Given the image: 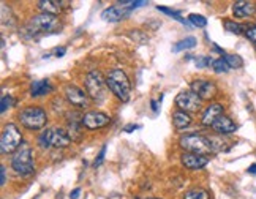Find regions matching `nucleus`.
Here are the masks:
<instances>
[{"label":"nucleus","instance_id":"14","mask_svg":"<svg viewBox=\"0 0 256 199\" xmlns=\"http://www.w3.org/2000/svg\"><path fill=\"white\" fill-rule=\"evenodd\" d=\"M222 114H223V106L220 103H214L209 108H206L202 118H201V124L204 126H212L216 118L222 117Z\"/></svg>","mask_w":256,"mask_h":199},{"label":"nucleus","instance_id":"30","mask_svg":"<svg viewBox=\"0 0 256 199\" xmlns=\"http://www.w3.org/2000/svg\"><path fill=\"white\" fill-rule=\"evenodd\" d=\"M194 65L198 66V68H206V66L212 65V60H210L209 57H196L194 58Z\"/></svg>","mask_w":256,"mask_h":199},{"label":"nucleus","instance_id":"25","mask_svg":"<svg viewBox=\"0 0 256 199\" xmlns=\"http://www.w3.org/2000/svg\"><path fill=\"white\" fill-rule=\"evenodd\" d=\"M188 22H190V26H194V27L204 28L206 26H208V19H206L204 16H201V14L193 13V14H190V16H188Z\"/></svg>","mask_w":256,"mask_h":199},{"label":"nucleus","instance_id":"32","mask_svg":"<svg viewBox=\"0 0 256 199\" xmlns=\"http://www.w3.org/2000/svg\"><path fill=\"white\" fill-rule=\"evenodd\" d=\"M245 35H247V38L250 40V42L256 43V26H250L248 30L245 32Z\"/></svg>","mask_w":256,"mask_h":199},{"label":"nucleus","instance_id":"4","mask_svg":"<svg viewBox=\"0 0 256 199\" xmlns=\"http://www.w3.org/2000/svg\"><path fill=\"white\" fill-rule=\"evenodd\" d=\"M180 147L186 154H196V155H206V154H210L212 150V144H210V139L201 136V134H184L179 141Z\"/></svg>","mask_w":256,"mask_h":199},{"label":"nucleus","instance_id":"21","mask_svg":"<svg viewBox=\"0 0 256 199\" xmlns=\"http://www.w3.org/2000/svg\"><path fill=\"white\" fill-rule=\"evenodd\" d=\"M194 46H196V38L186 36L185 40H180V42H177L172 46V52H182V51H186V49L194 48Z\"/></svg>","mask_w":256,"mask_h":199},{"label":"nucleus","instance_id":"11","mask_svg":"<svg viewBox=\"0 0 256 199\" xmlns=\"http://www.w3.org/2000/svg\"><path fill=\"white\" fill-rule=\"evenodd\" d=\"M192 92H194L201 100H210L216 95V86L212 81H204V79H196L190 84Z\"/></svg>","mask_w":256,"mask_h":199},{"label":"nucleus","instance_id":"24","mask_svg":"<svg viewBox=\"0 0 256 199\" xmlns=\"http://www.w3.org/2000/svg\"><path fill=\"white\" fill-rule=\"evenodd\" d=\"M156 8H158V12H162V13H164V14H168V16H172L174 19H176V21H179L180 24H184V26H190V22H188V19H186V21H185V19L180 16V12H174V10H170L168 6H156Z\"/></svg>","mask_w":256,"mask_h":199},{"label":"nucleus","instance_id":"19","mask_svg":"<svg viewBox=\"0 0 256 199\" xmlns=\"http://www.w3.org/2000/svg\"><path fill=\"white\" fill-rule=\"evenodd\" d=\"M51 92H52V86L49 84L46 79H43V81H35L30 84V96H34V98L43 96Z\"/></svg>","mask_w":256,"mask_h":199},{"label":"nucleus","instance_id":"31","mask_svg":"<svg viewBox=\"0 0 256 199\" xmlns=\"http://www.w3.org/2000/svg\"><path fill=\"white\" fill-rule=\"evenodd\" d=\"M104 155H106V146H103V147H102L100 154H98V156L95 158V162H94V166H95V168H98V166H102V164H103Z\"/></svg>","mask_w":256,"mask_h":199},{"label":"nucleus","instance_id":"10","mask_svg":"<svg viewBox=\"0 0 256 199\" xmlns=\"http://www.w3.org/2000/svg\"><path fill=\"white\" fill-rule=\"evenodd\" d=\"M110 122H111L110 116L100 111H88L81 118V124L86 128H88V130H100V128L106 126Z\"/></svg>","mask_w":256,"mask_h":199},{"label":"nucleus","instance_id":"36","mask_svg":"<svg viewBox=\"0 0 256 199\" xmlns=\"http://www.w3.org/2000/svg\"><path fill=\"white\" fill-rule=\"evenodd\" d=\"M65 54V48H60V49H57V51H56V56L57 57H62Z\"/></svg>","mask_w":256,"mask_h":199},{"label":"nucleus","instance_id":"22","mask_svg":"<svg viewBox=\"0 0 256 199\" xmlns=\"http://www.w3.org/2000/svg\"><path fill=\"white\" fill-rule=\"evenodd\" d=\"M223 27L228 30L230 34H234V35H240L242 32H247L248 30V27L247 26H242V24H239V22H236V21H226L223 22Z\"/></svg>","mask_w":256,"mask_h":199},{"label":"nucleus","instance_id":"9","mask_svg":"<svg viewBox=\"0 0 256 199\" xmlns=\"http://www.w3.org/2000/svg\"><path fill=\"white\" fill-rule=\"evenodd\" d=\"M176 104L184 112H193L201 108V98L192 90H185L176 96Z\"/></svg>","mask_w":256,"mask_h":199},{"label":"nucleus","instance_id":"35","mask_svg":"<svg viewBox=\"0 0 256 199\" xmlns=\"http://www.w3.org/2000/svg\"><path fill=\"white\" fill-rule=\"evenodd\" d=\"M81 194V188H74V190L70 193V199H78Z\"/></svg>","mask_w":256,"mask_h":199},{"label":"nucleus","instance_id":"27","mask_svg":"<svg viewBox=\"0 0 256 199\" xmlns=\"http://www.w3.org/2000/svg\"><path fill=\"white\" fill-rule=\"evenodd\" d=\"M223 58L226 60V64L230 65V68H240V66L244 65L242 58H240L239 56H234V54H226Z\"/></svg>","mask_w":256,"mask_h":199},{"label":"nucleus","instance_id":"18","mask_svg":"<svg viewBox=\"0 0 256 199\" xmlns=\"http://www.w3.org/2000/svg\"><path fill=\"white\" fill-rule=\"evenodd\" d=\"M212 130L220 133V134H230V133H234L238 130V125H236L230 117L226 116H222L215 120V124L212 125Z\"/></svg>","mask_w":256,"mask_h":199},{"label":"nucleus","instance_id":"26","mask_svg":"<svg viewBox=\"0 0 256 199\" xmlns=\"http://www.w3.org/2000/svg\"><path fill=\"white\" fill-rule=\"evenodd\" d=\"M212 68H214V72L215 73H226L230 70V65L226 64V60L222 57V58H215V60H212V65H210Z\"/></svg>","mask_w":256,"mask_h":199},{"label":"nucleus","instance_id":"13","mask_svg":"<svg viewBox=\"0 0 256 199\" xmlns=\"http://www.w3.org/2000/svg\"><path fill=\"white\" fill-rule=\"evenodd\" d=\"M182 164L188 169H201L209 163L208 155H196V154H184L180 156Z\"/></svg>","mask_w":256,"mask_h":199},{"label":"nucleus","instance_id":"5","mask_svg":"<svg viewBox=\"0 0 256 199\" xmlns=\"http://www.w3.org/2000/svg\"><path fill=\"white\" fill-rule=\"evenodd\" d=\"M19 122H21L27 130H42L48 122V116L44 109L40 106H28L19 112Z\"/></svg>","mask_w":256,"mask_h":199},{"label":"nucleus","instance_id":"8","mask_svg":"<svg viewBox=\"0 0 256 199\" xmlns=\"http://www.w3.org/2000/svg\"><path fill=\"white\" fill-rule=\"evenodd\" d=\"M21 142H22V134L19 132V128L14 124L5 125L2 138H0V150H2V154L18 152V148L21 147Z\"/></svg>","mask_w":256,"mask_h":199},{"label":"nucleus","instance_id":"38","mask_svg":"<svg viewBox=\"0 0 256 199\" xmlns=\"http://www.w3.org/2000/svg\"><path fill=\"white\" fill-rule=\"evenodd\" d=\"M150 106H152V109H154L155 112H158V108H156V103L154 102V100H152V102H150Z\"/></svg>","mask_w":256,"mask_h":199},{"label":"nucleus","instance_id":"29","mask_svg":"<svg viewBox=\"0 0 256 199\" xmlns=\"http://www.w3.org/2000/svg\"><path fill=\"white\" fill-rule=\"evenodd\" d=\"M130 36H132L133 40H136V42L140 43V44L149 42V38H147V36H146L142 32H140V30H133V32H130Z\"/></svg>","mask_w":256,"mask_h":199},{"label":"nucleus","instance_id":"34","mask_svg":"<svg viewBox=\"0 0 256 199\" xmlns=\"http://www.w3.org/2000/svg\"><path fill=\"white\" fill-rule=\"evenodd\" d=\"M140 128H141V125H126L125 128H124V132L125 133H132V132H134V130H140Z\"/></svg>","mask_w":256,"mask_h":199},{"label":"nucleus","instance_id":"6","mask_svg":"<svg viewBox=\"0 0 256 199\" xmlns=\"http://www.w3.org/2000/svg\"><path fill=\"white\" fill-rule=\"evenodd\" d=\"M12 168L19 176H30L35 171L34 154H32V148L27 144H22L18 148V152L13 155Z\"/></svg>","mask_w":256,"mask_h":199},{"label":"nucleus","instance_id":"12","mask_svg":"<svg viewBox=\"0 0 256 199\" xmlns=\"http://www.w3.org/2000/svg\"><path fill=\"white\" fill-rule=\"evenodd\" d=\"M65 96L73 106L76 108H88V96L84 94V90H81L80 87H76L73 84H68L65 87Z\"/></svg>","mask_w":256,"mask_h":199},{"label":"nucleus","instance_id":"2","mask_svg":"<svg viewBox=\"0 0 256 199\" xmlns=\"http://www.w3.org/2000/svg\"><path fill=\"white\" fill-rule=\"evenodd\" d=\"M72 142V138L68 134V132H65L64 128H48L44 130L40 138H38V144L43 148H49V147H54V148H64L66 146H70Z\"/></svg>","mask_w":256,"mask_h":199},{"label":"nucleus","instance_id":"7","mask_svg":"<svg viewBox=\"0 0 256 199\" xmlns=\"http://www.w3.org/2000/svg\"><path fill=\"white\" fill-rule=\"evenodd\" d=\"M84 82H86V90H87L88 96L96 103H103L106 100V87L108 86L103 81L102 73L96 72V70H92V72H88L86 74Z\"/></svg>","mask_w":256,"mask_h":199},{"label":"nucleus","instance_id":"33","mask_svg":"<svg viewBox=\"0 0 256 199\" xmlns=\"http://www.w3.org/2000/svg\"><path fill=\"white\" fill-rule=\"evenodd\" d=\"M5 182H6V169L5 166H2L0 168V185H5Z\"/></svg>","mask_w":256,"mask_h":199},{"label":"nucleus","instance_id":"17","mask_svg":"<svg viewBox=\"0 0 256 199\" xmlns=\"http://www.w3.org/2000/svg\"><path fill=\"white\" fill-rule=\"evenodd\" d=\"M64 6H70V2H57V0H40L38 8L46 14H58L64 10Z\"/></svg>","mask_w":256,"mask_h":199},{"label":"nucleus","instance_id":"39","mask_svg":"<svg viewBox=\"0 0 256 199\" xmlns=\"http://www.w3.org/2000/svg\"><path fill=\"white\" fill-rule=\"evenodd\" d=\"M146 199H158V198H146Z\"/></svg>","mask_w":256,"mask_h":199},{"label":"nucleus","instance_id":"28","mask_svg":"<svg viewBox=\"0 0 256 199\" xmlns=\"http://www.w3.org/2000/svg\"><path fill=\"white\" fill-rule=\"evenodd\" d=\"M14 104V100H13V96H10V95H5V96H2V103H0V112L2 114H5L6 112V109H10Z\"/></svg>","mask_w":256,"mask_h":199},{"label":"nucleus","instance_id":"37","mask_svg":"<svg viewBox=\"0 0 256 199\" xmlns=\"http://www.w3.org/2000/svg\"><path fill=\"white\" fill-rule=\"evenodd\" d=\"M248 172H250V174H253V176L256 174V164H252V166L248 168Z\"/></svg>","mask_w":256,"mask_h":199},{"label":"nucleus","instance_id":"1","mask_svg":"<svg viewBox=\"0 0 256 199\" xmlns=\"http://www.w3.org/2000/svg\"><path fill=\"white\" fill-rule=\"evenodd\" d=\"M106 86L117 98L120 100V102L126 103L128 100H130L132 84H130V79H128L126 73L122 72V70H119V68L111 70L110 74L106 78Z\"/></svg>","mask_w":256,"mask_h":199},{"label":"nucleus","instance_id":"23","mask_svg":"<svg viewBox=\"0 0 256 199\" xmlns=\"http://www.w3.org/2000/svg\"><path fill=\"white\" fill-rule=\"evenodd\" d=\"M184 199H210V193L204 188H193L185 193Z\"/></svg>","mask_w":256,"mask_h":199},{"label":"nucleus","instance_id":"16","mask_svg":"<svg viewBox=\"0 0 256 199\" xmlns=\"http://www.w3.org/2000/svg\"><path fill=\"white\" fill-rule=\"evenodd\" d=\"M232 13L236 18H250L256 13V4L239 0V2L232 4Z\"/></svg>","mask_w":256,"mask_h":199},{"label":"nucleus","instance_id":"3","mask_svg":"<svg viewBox=\"0 0 256 199\" xmlns=\"http://www.w3.org/2000/svg\"><path fill=\"white\" fill-rule=\"evenodd\" d=\"M60 28V22H58V18L52 14H46L42 13L35 18L30 19V22L27 26V30L32 35H48V34H54Z\"/></svg>","mask_w":256,"mask_h":199},{"label":"nucleus","instance_id":"15","mask_svg":"<svg viewBox=\"0 0 256 199\" xmlns=\"http://www.w3.org/2000/svg\"><path fill=\"white\" fill-rule=\"evenodd\" d=\"M128 14H130V10L122 8V6H110L102 13V19L108 22H119Z\"/></svg>","mask_w":256,"mask_h":199},{"label":"nucleus","instance_id":"20","mask_svg":"<svg viewBox=\"0 0 256 199\" xmlns=\"http://www.w3.org/2000/svg\"><path fill=\"white\" fill-rule=\"evenodd\" d=\"M172 124H174V126L177 128V130H185L186 126H190L192 117L186 112L180 111V109H177V111L172 114Z\"/></svg>","mask_w":256,"mask_h":199}]
</instances>
